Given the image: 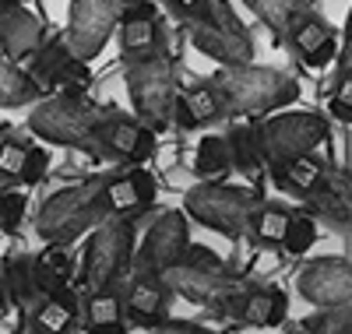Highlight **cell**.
Instances as JSON below:
<instances>
[{
    "mask_svg": "<svg viewBox=\"0 0 352 334\" xmlns=\"http://www.w3.org/2000/svg\"><path fill=\"white\" fill-rule=\"evenodd\" d=\"M106 179L109 176H88L81 183L60 187L50 194L36 215V232L43 243H74L88 236L99 222L109 219V204H106Z\"/></svg>",
    "mask_w": 352,
    "mask_h": 334,
    "instance_id": "cell-1",
    "label": "cell"
},
{
    "mask_svg": "<svg viewBox=\"0 0 352 334\" xmlns=\"http://www.w3.org/2000/svg\"><path fill=\"white\" fill-rule=\"evenodd\" d=\"M106 109L96 106L88 96L71 92H46L39 102H32L28 113V131L46 144L74 148L85 155H99V124Z\"/></svg>",
    "mask_w": 352,
    "mask_h": 334,
    "instance_id": "cell-2",
    "label": "cell"
},
{
    "mask_svg": "<svg viewBox=\"0 0 352 334\" xmlns=\"http://www.w3.org/2000/svg\"><path fill=\"white\" fill-rule=\"evenodd\" d=\"M215 85L226 102V116H261L285 109L300 99V81L275 71V67H257V64H240V67H219Z\"/></svg>",
    "mask_w": 352,
    "mask_h": 334,
    "instance_id": "cell-3",
    "label": "cell"
},
{
    "mask_svg": "<svg viewBox=\"0 0 352 334\" xmlns=\"http://www.w3.org/2000/svg\"><path fill=\"white\" fill-rule=\"evenodd\" d=\"M134 250H138V236H134V219H106L92 229L85 243V254L78 260V285L85 292H99V289H116L127 271L134 267Z\"/></svg>",
    "mask_w": 352,
    "mask_h": 334,
    "instance_id": "cell-4",
    "label": "cell"
},
{
    "mask_svg": "<svg viewBox=\"0 0 352 334\" xmlns=\"http://www.w3.org/2000/svg\"><path fill=\"white\" fill-rule=\"evenodd\" d=\"M162 278L176 296H184L187 302H197V307H208L219 317H226L232 296L247 285V278H240L229 264H222L212 250L194 247V243H190L187 257L180 264H173Z\"/></svg>",
    "mask_w": 352,
    "mask_h": 334,
    "instance_id": "cell-5",
    "label": "cell"
},
{
    "mask_svg": "<svg viewBox=\"0 0 352 334\" xmlns=\"http://www.w3.org/2000/svg\"><path fill=\"white\" fill-rule=\"evenodd\" d=\"M124 81L127 96L134 106V116L144 120L155 134L169 127L173 109H176V74L169 64V53H148V56H131L124 60Z\"/></svg>",
    "mask_w": 352,
    "mask_h": 334,
    "instance_id": "cell-6",
    "label": "cell"
},
{
    "mask_svg": "<svg viewBox=\"0 0 352 334\" xmlns=\"http://www.w3.org/2000/svg\"><path fill=\"white\" fill-rule=\"evenodd\" d=\"M257 204H261L257 190L229 187V183H219V179H201V183L190 187L187 197H184L187 219H194L197 225L212 229L226 239H243L247 236V225H250V215H254Z\"/></svg>",
    "mask_w": 352,
    "mask_h": 334,
    "instance_id": "cell-7",
    "label": "cell"
},
{
    "mask_svg": "<svg viewBox=\"0 0 352 334\" xmlns=\"http://www.w3.org/2000/svg\"><path fill=\"white\" fill-rule=\"evenodd\" d=\"M257 124V144L264 166L296 159V155H320L331 141L328 116L310 113V109H282L275 116L254 120Z\"/></svg>",
    "mask_w": 352,
    "mask_h": 334,
    "instance_id": "cell-8",
    "label": "cell"
},
{
    "mask_svg": "<svg viewBox=\"0 0 352 334\" xmlns=\"http://www.w3.org/2000/svg\"><path fill=\"white\" fill-rule=\"evenodd\" d=\"M190 46L215 60L219 67H240L254 60V39L229 0H212L201 14L187 21Z\"/></svg>",
    "mask_w": 352,
    "mask_h": 334,
    "instance_id": "cell-9",
    "label": "cell"
},
{
    "mask_svg": "<svg viewBox=\"0 0 352 334\" xmlns=\"http://www.w3.org/2000/svg\"><path fill=\"white\" fill-rule=\"evenodd\" d=\"M124 4L127 0H71L64 28V43L71 46V53L92 64L120 28Z\"/></svg>",
    "mask_w": 352,
    "mask_h": 334,
    "instance_id": "cell-10",
    "label": "cell"
},
{
    "mask_svg": "<svg viewBox=\"0 0 352 334\" xmlns=\"http://www.w3.org/2000/svg\"><path fill=\"white\" fill-rule=\"evenodd\" d=\"M190 250V222H187V211H162L155 215L152 229L144 232L141 247L134 250V267L141 275H166L173 264H180Z\"/></svg>",
    "mask_w": 352,
    "mask_h": 334,
    "instance_id": "cell-11",
    "label": "cell"
},
{
    "mask_svg": "<svg viewBox=\"0 0 352 334\" xmlns=\"http://www.w3.org/2000/svg\"><path fill=\"white\" fill-rule=\"evenodd\" d=\"M28 74L36 78V85L43 92H71V96H88V85H92V67L88 60L74 56L71 46L64 43V36L46 39L39 46V53L28 60Z\"/></svg>",
    "mask_w": 352,
    "mask_h": 334,
    "instance_id": "cell-12",
    "label": "cell"
},
{
    "mask_svg": "<svg viewBox=\"0 0 352 334\" xmlns=\"http://www.w3.org/2000/svg\"><path fill=\"white\" fill-rule=\"evenodd\" d=\"M0 278L8 285V296H11V307L18 317L32 313L43 299H50L64 282L53 275V271L43 264L39 254H8L4 257V267H0Z\"/></svg>",
    "mask_w": 352,
    "mask_h": 334,
    "instance_id": "cell-13",
    "label": "cell"
},
{
    "mask_svg": "<svg viewBox=\"0 0 352 334\" xmlns=\"http://www.w3.org/2000/svg\"><path fill=\"white\" fill-rule=\"evenodd\" d=\"M99 155L120 166H144L155 155V131L138 116L106 109L99 124Z\"/></svg>",
    "mask_w": 352,
    "mask_h": 334,
    "instance_id": "cell-14",
    "label": "cell"
},
{
    "mask_svg": "<svg viewBox=\"0 0 352 334\" xmlns=\"http://www.w3.org/2000/svg\"><path fill=\"white\" fill-rule=\"evenodd\" d=\"M296 289L317 310L345 307V302H352V260H345V257L307 260L296 275Z\"/></svg>",
    "mask_w": 352,
    "mask_h": 334,
    "instance_id": "cell-15",
    "label": "cell"
},
{
    "mask_svg": "<svg viewBox=\"0 0 352 334\" xmlns=\"http://www.w3.org/2000/svg\"><path fill=\"white\" fill-rule=\"evenodd\" d=\"M116 39H120L124 60L166 49V28H162V18H159L152 0H127L124 14H120V28H116Z\"/></svg>",
    "mask_w": 352,
    "mask_h": 334,
    "instance_id": "cell-16",
    "label": "cell"
},
{
    "mask_svg": "<svg viewBox=\"0 0 352 334\" xmlns=\"http://www.w3.org/2000/svg\"><path fill=\"white\" fill-rule=\"evenodd\" d=\"M46 25L18 4H0V53H4L8 60H14V64H28L39 46L46 43Z\"/></svg>",
    "mask_w": 352,
    "mask_h": 334,
    "instance_id": "cell-17",
    "label": "cell"
},
{
    "mask_svg": "<svg viewBox=\"0 0 352 334\" xmlns=\"http://www.w3.org/2000/svg\"><path fill=\"white\" fill-rule=\"evenodd\" d=\"M289 313V296L278 285H254L247 282L236 296H232L226 317L240 320L247 327H278Z\"/></svg>",
    "mask_w": 352,
    "mask_h": 334,
    "instance_id": "cell-18",
    "label": "cell"
},
{
    "mask_svg": "<svg viewBox=\"0 0 352 334\" xmlns=\"http://www.w3.org/2000/svg\"><path fill=\"white\" fill-rule=\"evenodd\" d=\"M169 296H173V289L166 285L162 275H141V271H131V282H127V292H124V313L134 327L152 331L169 313Z\"/></svg>",
    "mask_w": 352,
    "mask_h": 334,
    "instance_id": "cell-19",
    "label": "cell"
},
{
    "mask_svg": "<svg viewBox=\"0 0 352 334\" xmlns=\"http://www.w3.org/2000/svg\"><path fill=\"white\" fill-rule=\"evenodd\" d=\"M303 201L317 222L338 232H352V169H328L324 183Z\"/></svg>",
    "mask_w": 352,
    "mask_h": 334,
    "instance_id": "cell-20",
    "label": "cell"
},
{
    "mask_svg": "<svg viewBox=\"0 0 352 334\" xmlns=\"http://www.w3.org/2000/svg\"><path fill=\"white\" fill-rule=\"evenodd\" d=\"M106 204L113 219H141L155 204V179L141 166H131V172L106 179Z\"/></svg>",
    "mask_w": 352,
    "mask_h": 334,
    "instance_id": "cell-21",
    "label": "cell"
},
{
    "mask_svg": "<svg viewBox=\"0 0 352 334\" xmlns=\"http://www.w3.org/2000/svg\"><path fill=\"white\" fill-rule=\"evenodd\" d=\"M81 317V296L74 282H64L50 299H43L32 313H25L18 324L28 334H71Z\"/></svg>",
    "mask_w": 352,
    "mask_h": 334,
    "instance_id": "cell-22",
    "label": "cell"
},
{
    "mask_svg": "<svg viewBox=\"0 0 352 334\" xmlns=\"http://www.w3.org/2000/svg\"><path fill=\"white\" fill-rule=\"evenodd\" d=\"M173 120L180 131H201V127H212L219 120H229L226 116V102H222V92L215 78L208 81H197L190 85L187 92L176 96V109H173Z\"/></svg>",
    "mask_w": 352,
    "mask_h": 334,
    "instance_id": "cell-23",
    "label": "cell"
},
{
    "mask_svg": "<svg viewBox=\"0 0 352 334\" xmlns=\"http://www.w3.org/2000/svg\"><path fill=\"white\" fill-rule=\"evenodd\" d=\"M289 46L303 56V64L310 67H328L331 60H338V36L328 25V18H320L314 11H307L296 25L289 28Z\"/></svg>",
    "mask_w": 352,
    "mask_h": 334,
    "instance_id": "cell-24",
    "label": "cell"
},
{
    "mask_svg": "<svg viewBox=\"0 0 352 334\" xmlns=\"http://www.w3.org/2000/svg\"><path fill=\"white\" fill-rule=\"evenodd\" d=\"M272 179L289 190V194H296V197H310L320 183H324V176H328V166L320 162L317 155H296V159H282V162H272L268 166Z\"/></svg>",
    "mask_w": 352,
    "mask_h": 334,
    "instance_id": "cell-25",
    "label": "cell"
},
{
    "mask_svg": "<svg viewBox=\"0 0 352 334\" xmlns=\"http://www.w3.org/2000/svg\"><path fill=\"white\" fill-rule=\"evenodd\" d=\"M85 334H127L124 324V296L120 289H99L85 299Z\"/></svg>",
    "mask_w": 352,
    "mask_h": 334,
    "instance_id": "cell-26",
    "label": "cell"
},
{
    "mask_svg": "<svg viewBox=\"0 0 352 334\" xmlns=\"http://www.w3.org/2000/svg\"><path fill=\"white\" fill-rule=\"evenodd\" d=\"M46 92L36 85V78L28 74L25 64H14L0 53V109H18V106H32Z\"/></svg>",
    "mask_w": 352,
    "mask_h": 334,
    "instance_id": "cell-27",
    "label": "cell"
},
{
    "mask_svg": "<svg viewBox=\"0 0 352 334\" xmlns=\"http://www.w3.org/2000/svg\"><path fill=\"white\" fill-rule=\"evenodd\" d=\"M229 137V151H232V169H240L247 176H257L264 172V155H261V144H257V124L250 116H240L236 124L226 131Z\"/></svg>",
    "mask_w": 352,
    "mask_h": 334,
    "instance_id": "cell-28",
    "label": "cell"
},
{
    "mask_svg": "<svg viewBox=\"0 0 352 334\" xmlns=\"http://www.w3.org/2000/svg\"><path fill=\"white\" fill-rule=\"evenodd\" d=\"M292 222V211L282 208V204H268L261 201L250 215V225H247V236L254 247H282V236Z\"/></svg>",
    "mask_w": 352,
    "mask_h": 334,
    "instance_id": "cell-29",
    "label": "cell"
},
{
    "mask_svg": "<svg viewBox=\"0 0 352 334\" xmlns=\"http://www.w3.org/2000/svg\"><path fill=\"white\" fill-rule=\"evenodd\" d=\"M243 4L261 18V25H268V32H275L278 39H285L289 28L307 11H314L310 0H243Z\"/></svg>",
    "mask_w": 352,
    "mask_h": 334,
    "instance_id": "cell-30",
    "label": "cell"
},
{
    "mask_svg": "<svg viewBox=\"0 0 352 334\" xmlns=\"http://www.w3.org/2000/svg\"><path fill=\"white\" fill-rule=\"evenodd\" d=\"M232 169V151H229V137L226 134H208L197 141L194 151V172L201 179H219L222 172Z\"/></svg>",
    "mask_w": 352,
    "mask_h": 334,
    "instance_id": "cell-31",
    "label": "cell"
},
{
    "mask_svg": "<svg viewBox=\"0 0 352 334\" xmlns=\"http://www.w3.org/2000/svg\"><path fill=\"white\" fill-rule=\"evenodd\" d=\"M292 334H352V302L345 307H324L292 327Z\"/></svg>",
    "mask_w": 352,
    "mask_h": 334,
    "instance_id": "cell-32",
    "label": "cell"
},
{
    "mask_svg": "<svg viewBox=\"0 0 352 334\" xmlns=\"http://www.w3.org/2000/svg\"><path fill=\"white\" fill-rule=\"evenodd\" d=\"M317 243V219L314 215H292L285 236H282V250L289 257H303Z\"/></svg>",
    "mask_w": 352,
    "mask_h": 334,
    "instance_id": "cell-33",
    "label": "cell"
},
{
    "mask_svg": "<svg viewBox=\"0 0 352 334\" xmlns=\"http://www.w3.org/2000/svg\"><path fill=\"white\" fill-rule=\"evenodd\" d=\"M39 257L60 282H74L78 278V257H74V250L67 247V243H46Z\"/></svg>",
    "mask_w": 352,
    "mask_h": 334,
    "instance_id": "cell-34",
    "label": "cell"
},
{
    "mask_svg": "<svg viewBox=\"0 0 352 334\" xmlns=\"http://www.w3.org/2000/svg\"><path fill=\"white\" fill-rule=\"evenodd\" d=\"M28 148H32V144H28L25 137H18L11 131L4 134V141H0V179H18Z\"/></svg>",
    "mask_w": 352,
    "mask_h": 334,
    "instance_id": "cell-35",
    "label": "cell"
},
{
    "mask_svg": "<svg viewBox=\"0 0 352 334\" xmlns=\"http://www.w3.org/2000/svg\"><path fill=\"white\" fill-rule=\"evenodd\" d=\"M28 211V197L21 190H0V229L4 232H18Z\"/></svg>",
    "mask_w": 352,
    "mask_h": 334,
    "instance_id": "cell-36",
    "label": "cell"
},
{
    "mask_svg": "<svg viewBox=\"0 0 352 334\" xmlns=\"http://www.w3.org/2000/svg\"><path fill=\"white\" fill-rule=\"evenodd\" d=\"M46 169H50V151L39 148V144H32V148H28V155H25L21 172H18V183H21V187L43 183V179H46Z\"/></svg>",
    "mask_w": 352,
    "mask_h": 334,
    "instance_id": "cell-37",
    "label": "cell"
},
{
    "mask_svg": "<svg viewBox=\"0 0 352 334\" xmlns=\"http://www.w3.org/2000/svg\"><path fill=\"white\" fill-rule=\"evenodd\" d=\"M152 334H215V331H208V327H201V324H190V320H162V324H155L152 327Z\"/></svg>",
    "mask_w": 352,
    "mask_h": 334,
    "instance_id": "cell-38",
    "label": "cell"
},
{
    "mask_svg": "<svg viewBox=\"0 0 352 334\" xmlns=\"http://www.w3.org/2000/svg\"><path fill=\"white\" fill-rule=\"evenodd\" d=\"M169 4V11L176 14V18H184V21H190L194 14H201L204 8L212 4V0H166Z\"/></svg>",
    "mask_w": 352,
    "mask_h": 334,
    "instance_id": "cell-39",
    "label": "cell"
},
{
    "mask_svg": "<svg viewBox=\"0 0 352 334\" xmlns=\"http://www.w3.org/2000/svg\"><path fill=\"white\" fill-rule=\"evenodd\" d=\"M352 67V11L345 18V28H342V46H338V71Z\"/></svg>",
    "mask_w": 352,
    "mask_h": 334,
    "instance_id": "cell-40",
    "label": "cell"
},
{
    "mask_svg": "<svg viewBox=\"0 0 352 334\" xmlns=\"http://www.w3.org/2000/svg\"><path fill=\"white\" fill-rule=\"evenodd\" d=\"M328 120H338V124L352 127V102H342V99H328Z\"/></svg>",
    "mask_w": 352,
    "mask_h": 334,
    "instance_id": "cell-41",
    "label": "cell"
},
{
    "mask_svg": "<svg viewBox=\"0 0 352 334\" xmlns=\"http://www.w3.org/2000/svg\"><path fill=\"white\" fill-rule=\"evenodd\" d=\"M331 96H335V99H342V102H352V67L338 71V78H335V88H331Z\"/></svg>",
    "mask_w": 352,
    "mask_h": 334,
    "instance_id": "cell-42",
    "label": "cell"
},
{
    "mask_svg": "<svg viewBox=\"0 0 352 334\" xmlns=\"http://www.w3.org/2000/svg\"><path fill=\"white\" fill-rule=\"evenodd\" d=\"M14 307H11V296H8V285H4V278H0V320H4L8 313H11Z\"/></svg>",
    "mask_w": 352,
    "mask_h": 334,
    "instance_id": "cell-43",
    "label": "cell"
},
{
    "mask_svg": "<svg viewBox=\"0 0 352 334\" xmlns=\"http://www.w3.org/2000/svg\"><path fill=\"white\" fill-rule=\"evenodd\" d=\"M14 334H28V331H25V327H21V324H18V327H14Z\"/></svg>",
    "mask_w": 352,
    "mask_h": 334,
    "instance_id": "cell-44",
    "label": "cell"
},
{
    "mask_svg": "<svg viewBox=\"0 0 352 334\" xmlns=\"http://www.w3.org/2000/svg\"><path fill=\"white\" fill-rule=\"evenodd\" d=\"M4 134H8V131H4V127H0V141H4Z\"/></svg>",
    "mask_w": 352,
    "mask_h": 334,
    "instance_id": "cell-45",
    "label": "cell"
}]
</instances>
